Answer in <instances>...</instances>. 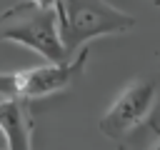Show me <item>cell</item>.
Segmentation results:
<instances>
[{
    "label": "cell",
    "mask_w": 160,
    "mask_h": 150,
    "mask_svg": "<svg viewBox=\"0 0 160 150\" xmlns=\"http://www.w3.org/2000/svg\"><path fill=\"white\" fill-rule=\"evenodd\" d=\"M0 40L20 42L42 55L48 62L70 60L60 32L58 8H42L35 0L15 2L0 12Z\"/></svg>",
    "instance_id": "6da1fadb"
},
{
    "label": "cell",
    "mask_w": 160,
    "mask_h": 150,
    "mask_svg": "<svg viewBox=\"0 0 160 150\" xmlns=\"http://www.w3.org/2000/svg\"><path fill=\"white\" fill-rule=\"evenodd\" d=\"M60 32L68 55L102 35H120L135 28V18L105 0H58Z\"/></svg>",
    "instance_id": "7a4b0ae2"
},
{
    "label": "cell",
    "mask_w": 160,
    "mask_h": 150,
    "mask_svg": "<svg viewBox=\"0 0 160 150\" xmlns=\"http://www.w3.org/2000/svg\"><path fill=\"white\" fill-rule=\"evenodd\" d=\"M90 55V45L80 48L65 62H45L38 68L0 75V98H42L68 88L78 75H82Z\"/></svg>",
    "instance_id": "3957f363"
},
{
    "label": "cell",
    "mask_w": 160,
    "mask_h": 150,
    "mask_svg": "<svg viewBox=\"0 0 160 150\" xmlns=\"http://www.w3.org/2000/svg\"><path fill=\"white\" fill-rule=\"evenodd\" d=\"M158 98V85L145 78H135L128 88L115 98V102L100 118V130L110 140H120L132 128H138L152 110Z\"/></svg>",
    "instance_id": "277c9868"
},
{
    "label": "cell",
    "mask_w": 160,
    "mask_h": 150,
    "mask_svg": "<svg viewBox=\"0 0 160 150\" xmlns=\"http://www.w3.org/2000/svg\"><path fill=\"white\" fill-rule=\"evenodd\" d=\"M32 110L30 98H0V132L5 150H32Z\"/></svg>",
    "instance_id": "5b68a950"
},
{
    "label": "cell",
    "mask_w": 160,
    "mask_h": 150,
    "mask_svg": "<svg viewBox=\"0 0 160 150\" xmlns=\"http://www.w3.org/2000/svg\"><path fill=\"white\" fill-rule=\"evenodd\" d=\"M38 5H42V8H55L58 5V0H35Z\"/></svg>",
    "instance_id": "8992f818"
},
{
    "label": "cell",
    "mask_w": 160,
    "mask_h": 150,
    "mask_svg": "<svg viewBox=\"0 0 160 150\" xmlns=\"http://www.w3.org/2000/svg\"><path fill=\"white\" fill-rule=\"evenodd\" d=\"M152 150H160V142H158V145H155V148H152Z\"/></svg>",
    "instance_id": "52a82bcc"
},
{
    "label": "cell",
    "mask_w": 160,
    "mask_h": 150,
    "mask_svg": "<svg viewBox=\"0 0 160 150\" xmlns=\"http://www.w3.org/2000/svg\"><path fill=\"white\" fill-rule=\"evenodd\" d=\"M152 2H155V5H160V0H152Z\"/></svg>",
    "instance_id": "ba28073f"
},
{
    "label": "cell",
    "mask_w": 160,
    "mask_h": 150,
    "mask_svg": "<svg viewBox=\"0 0 160 150\" xmlns=\"http://www.w3.org/2000/svg\"><path fill=\"white\" fill-rule=\"evenodd\" d=\"M118 150H125V148H120V145H118Z\"/></svg>",
    "instance_id": "9c48e42d"
},
{
    "label": "cell",
    "mask_w": 160,
    "mask_h": 150,
    "mask_svg": "<svg viewBox=\"0 0 160 150\" xmlns=\"http://www.w3.org/2000/svg\"><path fill=\"white\" fill-rule=\"evenodd\" d=\"M0 150H5V148H0Z\"/></svg>",
    "instance_id": "30bf717a"
}]
</instances>
